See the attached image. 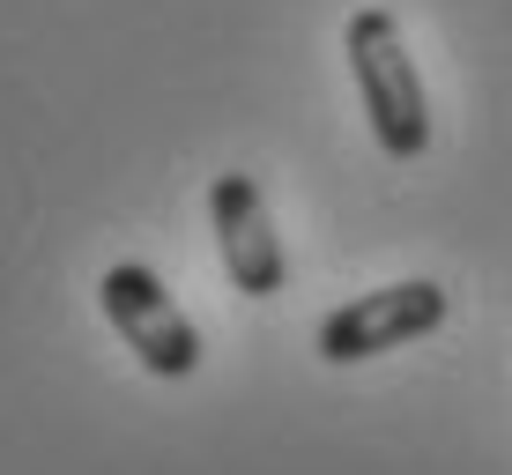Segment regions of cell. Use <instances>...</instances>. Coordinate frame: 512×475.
<instances>
[{
    "instance_id": "1",
    "label": "cell",
    "mask_w": 512,
    "mask_h": 475,
    "mask_svg": "<svg viewBox=\"0 0 512 475\" xmlns=\"http://www.w3.org/2000/svg\"><path fill=\"white\" fill-rule=\"evenodd\" d=\"M349 75H357L364 119H372V142L394 156V164H416L431 149V104H423V75L409 60V38L386 8H357L342 30Z\"/></svg>"
},
{
    "instance_id": "2",
    "label": "cell",
    "mask_w": 512,
    "mask_h": 475,
    "mask_svg": "<svg viewBox=\"0 0 512 475\" xmlns=\"http://www.w3.org/2000/svg\"><path fill=\"white\" fill-rule=\"evenodd\" d=\"M97 305H104V320H112V334L141 357V372H156V379H193L201 372V334H193L186 305L164 290L156 268H141V260L104 268Z\"/></svg>"
},
{
    "instance_id": "3",
    "label": "cell",
    "mask_w": 512,
    "mask_h": 475,
    "mask_svg": "<svg viewBox=\"0 0 512 475\" xmlns=\"http://www.w3.org/2000/svg\"><path fill=\"white\" fill-rule=\"evenodd\" d=\"M446 290L438 283H386V290H364L349 305H334L320 320V357L327 364H364V357H386V349H409L423 334L446 327Z\"/></svg>"
},
{
    "instance_id": "4",
    "label": "cell",
    "mask_w": 512,
    "mask_h": 475,
    "mask_svg": "<svg viewBox=\"0 0 512 475\" xmlns=\"http://www.w3.org/2000/svg\"><path fill=\"white\" fill-rule=\"evenodd\" d=\"M208 223H216V253H223L231 290L275 297L282 283H290V253H282V238H275L268 193L245 179V171H223V179L208 186Z\"/></svg>"
}]
</instances>
